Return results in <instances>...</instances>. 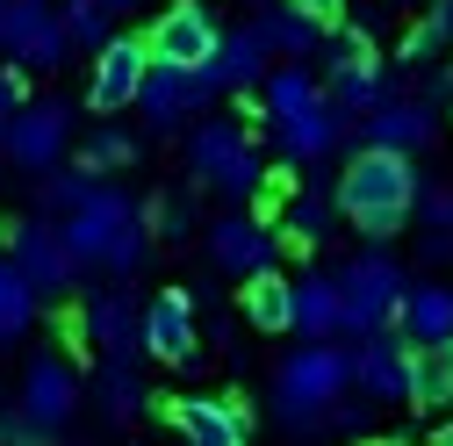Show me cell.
Instances as JSON below:
<instances>
[{"label":"cell","instance_id":"cell-1","mask_svg":"<svg viewBox=\"0 0 453 446\" xmlns=\"http://www.w3.org/2000/svg\"><path fill=\"white\" fill-rule=\"evenodd\" d=\"M331 209L360 223L367 238H395L418 209V151H395V144H367L346 158V173L331 188Z\"/></svg>","mask_w":453,"mask_h":446},{"label":"cell","instance_id":"cell-2","mask_svg":"<svg viewBox=\"0 0 453 446\" xmlns=\"http://www.w3.org/2000/svg\"><path fill=\"white\" fill-rule=\"evenodd\" d=\"M360 381V346H331V339H310L303 353L280 360L273 374V404H280V425L288 432H317L324 411Z\"/></svg>","mask_w":453,"mask_h":446},{"label":"cell","instance_id":"cell-3","mask_svg":"<svg viewBox=\"0 0 453 446\" xmlns=\"http://www.w3.org/2000/svg\"><path fill=\"white\" fill-rule=\"evenodd\" d=\"M338 288H346V339H367V331H388L395 317H403L411 273L388 252H360L346 273H338Z\"/></svg>","mask_w":453,"mask_h":446},{"label":"cell","instance_id":"cell-4","mask_svg":"<svg viewBox=\"0 0 453 446\" xmlns=\"http://www.w3.org/2000/svg\"><path fill=\"white\" fill-rule=\"evenodd\" d=\"M188 165H195V181H209L216 195H231V202H252L266 188V165L252 158L238 123H202L188 137Z\"/></svg>","mask_w":453,"mask_h":446},{"label":"cell","instance_id":"cell-5","mask_svg":"<svg viewBox=\"0 0 453 446\" xmlns=\"http://www.w3.org/2000/svg\"><path fill=\"white\" fill-rule=\"evenodd\" d=\"M151 36H108L94 50V80H87V108L94 116H123V108H137L144 80H151Z\"/></svg>","mask_w":453,"mask_h":446},{"label":"cell","instance_id":"cell-6","mask_svg":"<svg viewBox=\"0 0 453 446\" xmlns=\"http://www.w3.org/2000/svg\"><path fill=\"white\" fill-rule=\"evenodd\" d=\"M65 144H73V108L65 101H22V116L8 123L0 151H8L22 173H50V165H65Z\"/></svg>","mask_w":453,"mask_h":446},{"label":"cell","instance_id":"cell-7","mask_svg":"<svg viewBox=\"0 0 453 446\" xmlns=\"http://www.w3.org/2000/svg\"><path fill=\"white\" fill-rule=\"evenodd\" d=\"M137 216H144V209H137L123 188H94L80 209H65V216H58V231H65V245H73L87 266H101V259H108V245H116Z\"/></svg>","mask_w":453,"mask_h":446},{"label":"cell","instance_id":"cell-8","mask_svg":"<svg viewBox=\"0 0 453 446\" xmlns=\"http://www.w3.org/2000/svg\"><path fill=\"white\" fill-rule=\"evenodd\" d=\"M209 94H216V80L202 73V65H151V80H144V94H137V108H144V123L151 130H188L202 108H209Z\"/></svg>","mask_w":453,"mask_h":446},{"label":"cell","instance_id":"cell-9","mask_svg":"<svg viewBox=\"0 0 453 446\" xmlns=\"http://www.w3.org/2000/svg\"><path fill=\"white\" fill-rule=\"evenodd\" d=\"M0 43L15 50V65L29 73H50L73 50V29H65V8H50V0H15L8 8V29H0Z\"/></svg>","mask_w":453,"mask_h":446},{"label":"cell","instance_id":"cell-10","mask_svg":"<svg viewBox=\"0 0 453 446\" xmlns=\"http://www.w3.org/2000/svg\"><path fill=\"white\" fill-rule=\"evenodd\" d=\"M411 374H418V339H411L403 324L367 331V339H360V396L411 404Z\"/></svg>","mask_w":453,"mask_h":446},{"label":"cell","instance_id":"cell-11","mask_svg":"<svg viewBox=\"0 0 453 446\" xmlns=\"http://www.w3.org/2000/svg\"><path fill=\"white\" fill-rule=\"evenodd\" d=\"M15 259H22V273H29V281H36V296H65L73 281H80V252L65 245V231H58V223H22V231H15V245H8Z\"/></svg>","mask_w":453,"mask_h":446},{"label":"cell","instance_id":"cell-12","mask_svg":"<svg viewBox=\"0 0 453 446\" xmlns=\"http://www.w3.org/2000/svg\"><path fill=\"white\" fill-rule=\"evenodd\" d=\"M216 43H223V29H216L209 8H195V0H173V8L151 22V58H165V65H209Z\"/></svg>","mask_w":453,"mask_h":446},{"label":"cell","instance_id":"cell-13","mask_svg":"<svg viewBox=\"0 0 453 446\" xmlns=\"http://www.w3.org/2000/svg\"><path fill=\"white\" fill-rule=\"evenodd\" d=\"M209 252H216V266H223V273H238V281H252V273H266V266H273L280 238L266 231L259 216L231 209V216H216V223H209Z\"/></svg>","mask_w":453,"mask_h":446},{"label":"cell","instance_id":"cell-14","mask_svg":"<svg viewBox=\"0 0 453 446\" xmlns=\"http://www.w3.org/2000/svg\"><path fill=\"white\" fill-rule=\"evenodd\" d=\"M158 411H165V425L188 432L195 446H238V439L252 432V418H245L231 396H165Z\"/></svg>","mask_w":453,"mask_h":446},{"label":"cell","instance_id":"cell-15","mask_svg":"<svg viewBox=\"0 0 453 446\" xmlns=\"http://www.w3.org/2000/svg\"><path fill=\"white\" fill-rule=\"evenodd\" d=\"M43 432H65L73 425V411H80V374L65 367V360H29V374H22V396H15Z\"/></svg>","mask_w":453,"mask_h":446},{"label":"cell","instance_id":"cell-16","mask_svg":"<svg viewBox=\"0 0 453 446\" xmlns=\"http://www.w3.org/2000/svg\"><path fill=\"white\" fill-rule=\"evenodd\" d=\"M144 353L173 360V367L195 360V296L188 288H158L144 303Z\"/></svg>","mask_w":453,"mask_h":446},{"label":"cell","instance_id":"cell-17","mask_svg":"<svg viewBox=\"0 0 453 446\" xmlns=\"http://www.w3.org/2000/svg\"><path fill=\"white\" fill-rule=\"evenodd\" d=\"M266 58H273L266 22H245V29H231V36L216 43V58H209L202 73L216 80V94H245V87H259V80H266Z\"/></svg>","mask_w":453,"mask_h":446},{"label":"cell","instance_id":"cell-18","mask_svg":"<svg viewBox=\"0 0 453 446\" xmlns=\"http://www.w3.org/2000/svg\"><path fill=\"white\" fill-rule=\"evenodd\" d=\"M296 331L303 339H346V288H338V273H303L296 281Z\"/></svg>","mask_w":453,"mask_h":446},{"label":"cell","instance_id":"cell-19","mask_svg":"<svg viewBox=\"0 0 453 446\" xmlns=\"http://www.w3.org/2000/svg\"><path fill=\"white\" fill-rule=\"evenodd\" d=\"M338 123H346V116H338V101L324 94L317 108H303V116H273V144H280V158H324L331 151V137H338Z\"/></svg>","mask_w":453,"mask_h":446},{"label":"cell","instance_id":"cell-20","mask_svg":"<svg viewBox=\"0 0 453 446\" xmlns=\"http://www.w3.org/2000/svg\"><path fill=\"white\" fill-rule=\"evenodd\" d=\"M432 130H439V116L425 101H381L374 116L360 123V137L367 144H395V151H425L432 144Z\"/></svg>","mask_w":453,"mask_h":446},{"label":"cell","instance_id":"cell-21","mask_svg":"<svg viewBox=\"0 0 453 446\" xmlns=\"http://www.w3.org/2000/svg\"><path fill=\"white\" fill-rule=\"evenodd\" d=\"M87 339H94L101 353H130V346L144 339V310H130L123 288L94 296V303H87Z\"/></svg>","mask_w":453,"mask_h":446},{"label":"cell","instance_id":"cell-22","mask_svg":"<svg viewBox=\"0 0 453 446\" xmlns=\"http://www.w3.org/2000/svg\"><path fill=\"white\" fill-rule=\"evenodd\" d=\"M245 324L266 331V339H280V331H296V281H280V273H252L245 281Z\"/></svg>","mask_w":453,"mask_h":446},{"label":"cell","instance_id":"cell-23","mask_svg":"<svg viewBox=\"0 0 453 446\" xmlns=\"http://www.w3.org/2000/svg\"><path fill=\"white\" fill-rule=\"evenodd\" d=\"M36 303H43V296H36V281L22 273V259L0 252V353H8L22 331L36 324Z\"/></svg>","mask_w":453,"mask_h":446},{"label":"cell","instance_id":"cell-24","mask_svg":"<svg viewBox=\"0 0 453 446\" xmlns=\"http://www.w3.org/2000/svg\"><path fill=\"white\" fill-rule=\"evenodd\" d=\"M395 324H403L418 346H425V339H453V288L418 281V288L403 296V317H395Z\"/></svg>","mask_w":453,"mask_h":446},{"label":"cell","instance_id":"cell-25","mask_svg":"<svg viewBox=\"0 0 453 446\" xmlns=\"http://www.w3.org/2000/svg\"><path fill=\"white\" fill-rule=\"evenodd\" d=\"M411 404H418V411H439V404H453V339H425V346H418Z\"/></svg>","mask_w":453,"mask_h":446},{"label":"cell","instance_id":"cell-26","mask_svg":"<svg viewBox=\"0 0 453 446\" xmlns=\"http://www.w3.org/2000/svg\"><path fill=\"white\" fill-rule=\"evenodd\" d=\"M266 22V36H273V50H288V58H310V50L324 43V29L331 22H317L310 8H296V0H288V8H273V15H259Z\"/></svg>","mask_w":453,"mask_h":446},{"label":"cell","instance_id":"cell-27","mask_svg":"<svg viewBox=\"0 0 453 446\" xmlns=\"http://www.w3.org/2000/svg\"><path fill=\"white\" fill-rule=\"evenodd\" d=\"M331 87H317L303 65H288V73H266V116H303V108H317Z\"/></svg>","mask_w":453,"mask_h":446},{"label":"cell","instance_id":"cell-28","mask_svg":"<svg viewBox=\"0 0 453 446\" xmlns=\"http://www.w3.org/2000/svg\"><path fill=\"white\" fill-rule=\"evenodd\" d=\"M137 404H144V388H137V374H130V353H108L101 360V411L108 418H137Z\"/></svg>","mask_w":453,"mask_h":446},{"label":"cell","instance_id":"cell-29","mask_svg":"<svg viewBox=\"0 0 453 446\" xmlns=\"http://www.w3.org/2000/svg\"><path fill=\"white\" fill-rule=\"evenodd\" d=\"M137 0H65V29H73V43H108L116 29V15H130Z\"/></svg>","mask_w":453,"mask_h":446},{"label":"cell","instance_id":"cell-30","mask_svg":"<svg viewBox=\"0 0 453 446\" xmlns=\"http://www.w3.org/2000/svg\"><path fill=\"white\" fill-rule=\"evenodd\" d=\"M87 173H94V165H87ZM87 173H58V165H50V173H43V209H50V216L80 209V202L94 195V181H87Z\"/></svg>","mask_w":453,"mask_h":446},{"label":"cell","instance_id":"cell-31","mask_svg":"<svg viewBox=\"0 0 453 446\" xmlns=\"http://www.w3.org/2000/svg\"><path fill=\"white\" fill-rule=\"evenodd\" d=\"M188 223H195V195L165 188V195L151 202V231H158V238H188Z\"/></svg>","mask_w":453,"mask_h":446},{"label":"cell","instance_id":"cell-32","mask_svg":"<svg viewBox=\"0 0 453 446\" xmlns=\"http://www.w3.org/2000/svg\"><path fill=\"white\" fill-rule=\"evenodd\" d=\"M280 223H288V245H317V238L331 231V223H324V202H317V195L288 202V216H280Z\"/></svg>","mask_w":453,"mask_h":446},{"label":"cell","instance_id":"cell-33","mask_svg":"<svg viewBox=\"0 0 453 446\" xmlns=\"http://www.w3.org/2000/svg\"><path fill=\"white\" fill-rule=\"evenodd\" d=\"M144 216H151V209H144ZM144 216L130 223V231H123L116 245H108V259H101L108 273H137V266H144V252H151V238H144Z\"/></svg>","mask_w":453,"mask_h":446},{"label":"cell","instance_id":"cell-34","mask_svg":"<svg viewBox=\"0 0 453 446\" xmlns=\"http://www.w3.org/2000/svg\"><path fill=\"white\" fill-rule=\"evenodd\" d=\"M137 158V137L130 130H101L94 144H87V165H94V173H108V165H130Z\"/></svg>","mask_w":453,"mask_h":446},{"label":"cell","instance_id":"cell-35","mask_svg":"<svg viewBox=\"0 0 453 446\" xmlns=\"http://www.w3.org/2000/svg\"><path fill=\"white\" fill-rule=\"evenodd\" d=\"M22 73H29V65H8V73H0V137H8V123L22 116V101H29V94H22Z\"/></svg>","mask_w":453,"mask_h":446},{"label":"cell","instance_id":"cell-36","mask_svg":"<svg viewBox=\"0 0 453 446\" xmlns=\"http://www.w3.org/2000/svg\"><path fill=\"white\" fill-rule=\"evenodd\" d=\"M296 8H310L317 22H338V15H346V0H296Z\"/></svg>","mask_w":453,"mask_h":446},{"label":"cell","instance_id":"cell-37","mask_svg":"<svg viewBox=\"0 0 453 446\" xmlns=\"http://www.w3.org/2000/svg\"><path fill=\"white\" fill-rule=\"evenodd\" d=\"M432 22H439V36L453 43V0H439V8H432Z\"/></svg>","mask_w":453,"mask_h":446},{"label":"cell","instance_id":"cell-38","mask_svg":"<svg viewBox=\"0 0 453 446\" xmlns=\"http://www.w3.org/2000/svg\"><path fill=\"white\" fill-rule=\"evenodd\" d=\"M8 8H15V0H0V29H8Z\"/></svg>","mask_w":453,"mask_h":446},{"label":"cell","instance_id":"cell-39","mask_svg":"<svg viewBox=\"0 0 453 446\" xmlns=\"http://www.w3.org/2000/svg\"><path fill=\"white\" fill-rule=\"evenodd\" d=\"M439 439H446V446H453V425H439Z\"/></svg>","mask_w":453,"mask_h":446}]
</instances>
